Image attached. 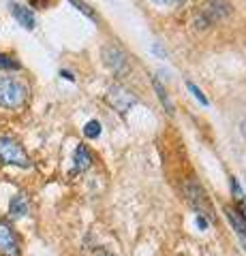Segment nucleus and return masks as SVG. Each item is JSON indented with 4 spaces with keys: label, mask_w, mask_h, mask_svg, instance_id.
<instances>
[{
    "label": "nucleus",
    "mask_w": 246,
    "mask_h": 256,
    "mask_svg": "<svg viewBox=\"0 0 246 256\" xmlns=\"http://www.w3.org/2000/svg\"><path fill=\"white\" fill-rule=\"evenodd\" d=\"M186 194H188V198H190V203H193L197 210H199V214H203L205 216V212H208V198H205V192H203V188L199 186V184H195V182H190L188 186H186Z\"/></svg>",
    "instance_id": "nucleus-9"
},
{
    "label": "nucleus",
    "mask_w": 246,
    "mask_h": 256,
    "mask_svg": "<svg viewBox=\"0 0 246 256\" xmlns=\"http://www.w3.org/2000/svg\"><path fill=\"white\" fill-rule=\"evenodd\" d=\"M227 13H229V2H225V0H210V2L203 6L201 24H212L220 18H225Z\"/></svg>",
    "instance_id": "nucleus-6"
},
{
    "label": "nucleus",
    "mask_w": 246,
    "mask_h": 256,
    "mask_svg": "<svg viewBox=\"0 0 246 256\" xmlns=\"http://www.w3.org/2000/svg\"><path fill=\"white\" fill-rule=\"evenodd\" d=\"M60 77H65L67 82H75V77H73V73H69V70H60Z\"/></svg>",
    "instance_id": "nucleus-20"
},
{
    "label": "nucleus",
    "mask_w": 246,
    "mask_h": 256,
    "mask_svg": "<svg viewBox=\"0 0 246 256\" xmlns=\"http://www.w3.org/2000/svg\"><path fill=\"white\" fill-rule=\"evenodd\" d=\"M225 216H227V220H229V224L233 226V230H235V235H237V239L242 242V246L246 248V218L235 210V207H225Z\"/></svg>",
    "instance_id": "nucleus-8"
},
{
    "label": "nucleus",
    "mask_w": 246,
    "mask_h": 256,
    "mask_svg": "<svg viewBox=\"0 0 246 256\" xmlns=\"http://www.w3.org/2000/svg\"><path fill=\"white\" fill-rule=\"evenodd\" d=\"M9 9H11V15L20 26H24L26 30H33L37 26V18H35L33 9H28V6H24V4H18V2H11Z\"/></svg>",
    "instance_id": "nucleus-7"
},
{
    "label": "nucleus",
    "mask_w": 246,
    "mask_h": 256,
    "mask_svg": "<svg viewBox=\"0 0 246 256\" xmlns=\"http://www.w3.org/2000/svg\"><path fill=\"white\" fill-rule=\"evenodd\" d=\"M73 162H75V166H73V173H84L86 169H90V164H92V154L88 152V148L82 146V143H79V146L75 148Z\"/></svg>",
    "instance_id": "nucleus-10"
},
{
    "label": "nucleus",
    "mask_w": 246,
    "mask_h": 256,
    "mask_svg": "<svg viewBox=\"0 0 246 256\" xmlns=\"http://www.w3.org/2000/svg\"><path fill=\"white\" fill-rule=\"evenodd\" d=\"M195 224H197V228H199V230H205V228L210 226V220L205 218L203 214H197V218H195Z\"/></svg>",
    "instance_id": "nucleus-18"
},
{
    "label": "nucleus",
    "mask_w": 246,
    "mask_h": 256,
    "mask_svg": "<svg viewBox=\"0 0 246 256\" xmlns=\"http://www.w3.org/2000/svg\"><path fill=\"white\" fill-rule=\"evenodd\" d=\"M229 186H231V192H233V198H235L237 207H240V205H246L244 190H242V186H240V182H237V178H231V180H229Z\"/></svg>",
    "instance_id": "nucleus-14"
},
{
    "label": "nucleus",
    "mask_w": 246,
    "mask_h": 256,
    "mask_svg": "<svg viewBox=\"0 0 246 256\" xmlns=\"http://www.w3.org/2000/svg\"><path fill=\"white\" fill-rule=\"evenodd\" d=\"M152 86H154V90H156V94H158V100L163 102V107L167 109V114L171 116V114H173V102H171V98H169V94L165 92V88L161 86V82H158L156 77H152Z\"/></svg>",
    "instance_id": "nucleus-12"
},
{
    "label": "nucleus",
    "mask_w": 246,
    "mask_h": 256,
    "mask_svg": "<svg viewBox=\"0 0 246 256\" xmlns=\"http://www.w3.org/2000/svg\"><path fill=\"white\" fill-rule=\"evenodd\" d=\"M156 4H167V6H176V4H182L184 0H154Z\"/></svg>",
    "instance_id": "nucleus-19"
},
{
    "label": "nucleus",
    "mask_w": 246,
    "mask_h": 256,
    "mask_svg": "<svg viewBox=\"0 0 246 256\" xmlns=\"http://www.w3.org/2000/svg\"><path fill=\"white\" fill-rule=\"evenodd\" d=\"M186 88H188V90H190V94H193V96H195V98H197V100H199V102H201V105H203V107H208V105H210V100H208V98H205V94H203V92H201V90H199V88H197V86H195L193 82H186Z\"/></svg>",
    "instance_id": "nucleus-17"
},
{
    "label": "nucleus",
    "mask_w": 246,
    "mask_h": 256,
    "mask_svg": "<svg viewBox=\"0 0 246 256\" xmlns=\"http://www.w3.org/2000/svg\"><path fill=\"white\" fill-rule=\"evenodd\" d=\"M28 98V88L15 77H0V107L20 109Z\"/></svg>",
    "instance_id": "nucleus-1"
},
{
    "label": "nucleus",
    "mask_w": 246,
    "mask_h": 256,
    "mask_svg": "<svg viewBox=\"0 0 246 256\" xmlns=\"http://www.w3.org/2000/svg\"><path fill=\"white\" fill-rule=\"evenodd\" d=\"M0 256H22L20 237L7 220H0Z\"/></svg>",
    "instance_id": "nucleus-3"
},
{
    "label": "nucleus",
    "mask_w": 246,
    "mask_h": 256,
    "mask_svg": "<svg viewBox=\"0 0 246 256\" xmlns=\"http://www.w3.org/2000/svg\"><path fill=\"white\" fill-rule=\"evenodd\" d=\"M107 100L120 116H124L126 111H131V107L137 105V96H135L133 92H129L126 88H122V86H112L109 88Z\"/></svg>",
    "instance_id": "nucleus-4"
},
{
    "label": "nucleus",
    "mask_w": 246,
    "mask_h": 256,
    "mask_svg": "<svg viewBox=\"0 0 246 256\" xmlns=\"http://www.w3.org/2000/svg\"><path fill=\"white\" fill-rule=\"evenodd\" d=\"M97 256H114V254H112V252H107L105 248H101V250L97 252Z\"/></svg>",
    "instance_id": "nucleus-21"
},
{
    "label": "nucleus",
    "mask_w": 246,
    "mask_h": 256,
    "mask_svg": "<svg viewBox=\"0 0 246 256\" xmlns=\"http://www.w3.org/2000/svg\"><path fill=\"white\" fill-rule=\"evenodd\" d=\"M22 64L13 58V56L0 54V70H20Z\"/></svg>",
    "instance_id": "nucleus-15"
},
{
    "label": "nucleus",
    "mask_w": 246,
    "mask_h": 256,
    "mask_svg": "<svg viewBox=\"0 0 246 256\" xmlns=\"http://www.w3.org/2000/svg\"><path fill=\"white\" fill-rule=\"evenodd\" d=\"M0 164H13L20 166V169H30L33 166L26 150L11 134H0Z\"/></svg>",
    "instance_id": "nucleus-2"
},
{
    "label": "nucleus",
    "mask_w": 246,
    "mask_h": 256,
    "mask_svg": "<svg viewBox=\"0 0 246 256\" xmlns=\"http://www.w3.org/2000/svg\"><path fill=\"white\" fill-rule=\"evenodd\" d=\"M69 2H71V4H73V6H75V9H77L79 13H84V15H86V18H88V20H92V22H97V13H94V11L90 9V6H88V4H86V2H84V0H69Z\"/></svg>",
    "instance_id": "nucleus-16"
},
{
    "label": "nucleus",
    "mask_w": 246,
    "mask_h": 256,
    "mask_svg": "<svg viewBox=\"0 0 246 256\" xmlns=\"http://www.w3.org/2000/svg\"><path fill=\"white\" fill-rule=\"evenodd\" d=\"M103 60H105V64L114 70V73H122V70L126 68V56H124V52L120 50V47L114 45V43L103 47Z\"/></svg>",
    "instance_id": "nucleus-5"
},
{
    "label": "nucleus",
    "mask_w": 246,
    "mask_h": 256,
    "mask_svg": "<svg viewBox=\"0 0 246 256\" xmlns=\"http://www.w3.org/2000/svg\"><path fill=\"white\" fill-rule=\"evenodd\" d=\"M101 122L99 120H90V122H86V126H84V137L86 139H97V137H101Z\"/></svg>",
    "instance_id": "nucleus-13"
},
{
    "label": "nucleus",
    "mask_w": 246,
    "mask_h": 256,
    "mask_svg": "<svg viewBox=\"0 0 246 256\" xmlns=\"http://www.w3.org/2000/svg\"><path fill=\"white\" fill-rule=\"evenodd\" d=\"M28 214V198L26 194H15L9 203V216L11 218H24V216Z\"/></svg>",
    "instance_id": "nucleus-11"
}]
</instances>
